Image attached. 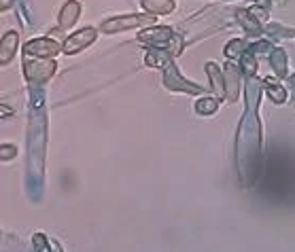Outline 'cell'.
I'll list each match as a JSON object with an SVG mask.
<instances>
[{
    "label": "cell",
    "mask_w": 295,
    "mask_h": 252,
    "mask_svg": "<svg viewBox=\"0 0 295 252\" xmlns=\"http://www.w3.org/2000/svg\"><path fill=\"white\" fill-rule=\"evenodd\" d=\"M153 21H155V17L149 15V13H132V15H117V17L102 21L100 30L104 34H119L125 30H136V28L151 26Z\"/></svg>",
    "instance_id": "obj_1"
},
{
    "label": "cell",
    "mask_w": 295,
    "mask_h": 252,
    "mask_svg": "<svg viewBox=\"0 0 295 252\" xmlns=\"http://www.w3.org/2000/svg\"><path fill=\"white\" fill-rule=\"evenodd\" d=\"M55 64L53 60H43V58H36V60H26L24 64V74L30 83H45L55 74Z\"/></svg>",
    "instance_id": "obj_2"
},
{
    "label": "cell",
    "mask_w": 295,
    "mask_h": 252,
    "mask_svg": "<svg viewBox=\"0 0 295 252\" xmlns=\"http://www.w3.org/2000/svg\"><path fill=\"white\" fill-rule=\"evenodd\" d=\"M164 85H166L168 89H172V91L193 93V95L202 93V87L195 85V83H191V81H187V79H183L180 72H178V68H176L172 62H168V66L164 68Z\"/></svg>",
    "instance_id": "obj_3"
},
{
    "label": "cell",
    "mask_w": 295,
    "mask_h": 252,
    "mask_svg": "<svg viewBox=\"0 0 295 252\" xmlns=\"http://www.w3.org/2000/svg\"><path fill=\"white\" fill-rule=\"evenodd\" d=\"M24 53L32 55V58H43V60H51L58 53H62V45L53 38H34L30 43L24 45Z\"/></svg>",
    "instance_id": "obj_4"
},
{
    "label": "cell",
    "mask_w": 295,
    "mask_h": 252,
    "mask_svg": "<svg viewBox=\"0 0 295 252\" xmlns=\"http://www.w3.org/2000/svg\"><path fill=\"white\" fill-rule=\"evenodd\" d=\"M98 32H96V28H83V30L75 32V34H70L66 40H64V45H62V53L66 55H75V53H81V51H85L94 40H96Z\"/></svg>",
    "instance_id": "obj_5"
},
{
    "label": "cell",
    "mask_w": 295,
    "mask_h": 252,
    "mask_svg": "<svg viewBox=\"0 0 295 252\" xmlns=\"http://www.w3.org/2000/svg\"><path fill=\"white\" fill-rule=\"evenodd\" d=\"M140 43L151 45L153 49H166L170 45V40L174 38V30L170 26H157V28H149L143 34L138 36Z\"/></svg>",
    "instance_id": "obj_6"
},
{
    "label": "cell",
    "mask_w": 295,
    "mask_h": 252,
    "mask_svg": "<svg viewBox=\"0 0 295 252\" xmlns=\"http://www.w3.org/2000/svg\"><path fill=\"white\" fill-rule=\"evenodd\" d=\"M223 81H225V95L230 102H236L240 95V68L234 66L232 62L225 64L223 70Z\"/></svg>",
    "instance_id": "obj_7"
},
{
    "label": "cell",
    "mask_w": 295,
    "mask_h": 252,
    "mask_svg": "<svg viewBox=\"0 0 295 252\" xmlns=\"http://www.w3.org/2000/svg\"><path fill=\"white\" fill-rule=\"evenodd\" d=\"M17 45H19V34L15 30H11L3 36V40H0V64H9L15 58Z\"/></svg>",
    "instance_id": "obj_8"
},
{
    "label": "cell",
    "mask_w": 295,
    "mask_h": 252,
    "mask_svg": "<svg viewBox=\"0 0 295 252\" xmlns=\"http://www.w3.org/2000/svg\"><path fill=\"white\" fill-rule=\"evenodd\" d=\"M81 17V5L77 0H68L60 11V28L62 30H70Z\"/></svg>",
    "instance_id": "obj_9"
},
{
    "label": "cell",
    "mask_w": 295,
    "mask_h": 252,
    "mask_svg": "<svg viewBox=\"0 0 295 252\" xmlns=\"http://www.w3.org/2000/svg\"><path fill=\"white\" fill-rule=\"evenodd\" d=\"M140 5H143V9L149 15H170L176 9L174 0H143Z\"/></svg>",
    "instance_id": "obj_10"
},
{
    "label": "cell",
    "mask_w": 295,
    "mask_h": 252,
    "mask_svg": "<svg viewBox=\"0 0 295 252\" xmlns=\"http://www.w3.org/2000/svg\"><path fill=\"white\" fill-rule=\"evenodd\" d=\"M206 74L210 79V87H213V91L217 93V97H225V81H223V72L215 62L206 64Z\"/></svg>",
    "instance_id": "obj_11"
},
{
    "label": "cell",
    "mask_w": 295,
    "mask_h": 252,
    "mask_svg": "<svg viewBox=\"0 0 295 252\" xmlns=\"http://www.w3.org/2000/svg\"><path fill=\"white\" fill-rule=\"evenodd\" d=\"M236 15H238V21L242 23V28H244V32H246V34H251V36H259V34L263 32L261 21H257V19L253 17L246 9H240V11L236 13Z\"/></svg>",
    "instance_id": "obj_12"
},
{
    "label": "cell",
    "mask_w": 295,
    "mask_h": 252,
    "mask_svg": "<svg viewBox=\"0 0 295 252\" xmlns=\"http://www.w3.org/2000/svg\"><path fill=\"white\" fill-rule=\"evenodd\" d=\"M168 62H170V55H168L164 49H151L145 58V64L151 68H166Z\"/></svg>",
    "instance_id": "obj_13"
},
{
    "label": "cell",
    "mask_w": 295,
    "mask_h": 252,
    "mask_svg": "<svg viewBox=\"0 0 295 252\" xmlns=\"http://www.w3.org/2000/svg\"><path fill=\"white\" fill-rule=\"evenodd\" d=\"M270 64L278 77H287V53L283 49H272Z\"/></svg>",
    "instance_id": "obj_14"
},
{
    "label": "cell",
    "mask_w": 295,
    "mask_h": 252,
    "mask_svg": "<svg viewBox=\"0 0 295 252\" xmlns=\"http://www.w3.org/2000/svg\"><path fill=\"white\" fill-rule=\"evenodd\" d=\"M240 70L248 77L253 79L257 72V60H255V53H251V51H242L240 55Z\"/></svg>",
    "instance_id": "obj_15"
},
{
    "label": "cell",
    "mask_w": 295,
    "mask_h": 252,
    "mask_svg": "<svg viewBox=\"0 0 295 252\" xmlns=\"http://www.w3.org/2000/svg\"><path fill=\"white\" fill-rule=\"evenodd\" d=\"M263 83L268 85V93H270V97H272V100H274L276 104H283V102L287 100V91H285L283 87H280L274 79H265Z\"/></svg>",
    "instance_id": "obj_16"
},
{
    "label": "cell",
    "mask_w": 295,
    "mask_h": 252,
    "mask_svg": "<svg viewBox=\"0 0 295 252\" xmlns=\"http://www.w3.org/2000/svg\"><path fill=\"white\" fill-rule=\"evenodd\" d=\"M219 108V97H200L198 104H195V110L200 115H213Z\"/></svg>",
    "instance_id": "obj_17"
},
{
    "label": "cell",
    "mask_w": 295,
    "mask_h": 252,
    "mask_svg": "<svg viewBox=\"0 0 295 252\" xmlns=\"http://www.w3.org/2000/svg\"><path fill=\"white\" fill-rule=\"evenodd\" d=\"M242 49H244L242 38H234V40H230V43L225 45V55L230 60H238L242 55Z\"/></svg>",
    "instance_id": "obj_18"
},
{
    "label": "cell",
    "mask_w": 295,
    "mask_h": 252,
    "mask_svg": "<svg viewBox=\"0 0 295 252\" xmlns=\"http://www.w3.org/2000/svg\"><path fill=\"white\" fill-rule=\"evenodd\" d=\"M253 17H255L257 21H268V9H263V7H259V5H255V7H251V9H246Z\"/></svg>",
    "instance_id": "obj_19"
},
{
    "label": "cell",
    "mask_w": 295,
    "mask_h": 252,
    "mask_svg": "<svg viewBox=\"0 0 295 252\" xmlns=\"http://www.w3.org/2000/svg\"><path fill=\"white\" fill-rule=\"evenodd\" d=\"M15 155H17V148L13 144H3V146H0V159H3V161H9Z\"/></svg>",
    "instance_id": "obj_20"
},
{
    "label": "cell",
    "mask_w": 295,
    "mask_h": 252,
    "mask_svg": "<svg viewBox=\"0 0 295 252\" xmlns=\"http://www.w3.org/2000/svg\"><path fill=\"white\" fill-rule=\"evenodd\" d=\"M251 53H263V51H272V45L268 43V40H261V43H255L248 47Z\"/></svg>",
    "instance_id": "obj_21"
},
{
    "label": "cell",
    "mask_w": 295,
    "mask_h": 252,
    "mask_svg": "<svg viewBox=\"0 0 295 252\" xmlns=\"http://www.w3.org/2000/svg\"><path fill=\"white\" fill-rule=\"evenodd\" d=\"M34 244L40 246V250H43V252H49V250H47V242H45V235L36 233V235H34Z\"/></svg>",
    "instance_id": "obj_22"
},
{
    "label": "cell",
    "mask_w": 295,
    "mask_h": 252,
    "mask_svg": "<svg viewBox=\"0 0 295 252\" xmlns=\"http://www.w3.org/2000/svg\"><path fill=\"white\" fill-rule=\"evenodd\" d=\"M13 7V0H0V11H7Z\"/></svg>",
    "instance_id": "obj_23"
},
{
    "label": "cell",
    "mask_w": 295,
    "mask_h": 252,
    "mask_svg": "<svg viewBox=\"0 0 295 252\" xmlns=\"http://www.w3.org/2000/svg\"><path fill=\"white\" fill-rule=\"evenodd\" d=\"M0 113H3V115H5V113H11V108H7V106H0Z\"/></svg>",
    "instance_id": "obj_24"
}]
</instances>
